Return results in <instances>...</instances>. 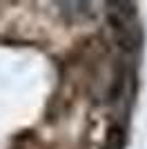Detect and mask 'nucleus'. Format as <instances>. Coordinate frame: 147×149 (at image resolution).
I'll use <instances>...</instances> for the list:
<instances>
[{
	"instance_id": "nucleus-1",
	"label": "nucleus",
	"mask_w": 147,
	"mask_h": 149,
	"mask_svg": "<svg viewBox=\"0 0 147 149\" xmlns=\"http://www.w3.org/2000/svg\"><path fill=\"white\" fill-rule=\"evenodd\" d=\"M125 143H127L125 127L123 125H109L105 143H103V149H125Z\"/></svg>"
},
{
	"instance_id": "nucleus-2",
	"label": "nucleus",
	"mask_w": 147,
	"mask_h": 149,
	"mask_svg": "<svg viewBox=\"0 0 147 149\" xmlns=\"http://www.w3.org/2000/svg\"><path fill=\"white\" fill-rule=\"evenodd\" d=\"M125 78H127V71L123 67L116 69V74H114V80H111V87H109V100H118V96L123 93V87H125Z\"/></svg>"
}]
</instances>
